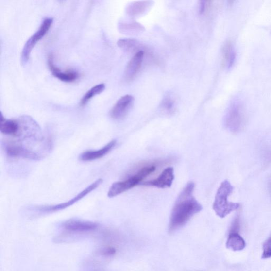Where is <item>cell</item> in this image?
Listing matches in <instances>:
<instances>
[{
	"label": "cell",
	"mask_w": 271,
	"mask_h": 271,
	"mask_svg": "<svg viewBox=\"0 0 271 271\" xmlns=\"http://www.w3.org/2000/svg\"><path fill=\"white\" fill-rule=\"evenodd\" d=\"M194 187L193 182H188L176 199L170 217L169 233L184 226L194 215L202 210V205L193 196Z\"/></svg>",
	"instance_id": "obj_1"
},
{
	"label": "cell",
	"mask_w": 271,
	"mask_h": 271,
	"mask_svg": "<svg viewBox=\"0 0 271 271\" xmlns=\"http://www.w3.org/2000/svg\"><path fill=\"white\" fill-rule=\"evenodd\" d=\"M234 187L228 180L223 181L216 194L213 209L218 216L225 218L232 212L240 207L238 203L228 201V198L233 192Z\"/></svg>",
	"instance_id": "obj_2"
},
{
	"label": "cell",
	"mask_w": 271,
	"mask_h": 271,
	"mask_svg": "<svg viewBox=\"0 0 271 271\" xmlns=\"http://www.w3.org/2000/svg\"><path fill=\"white\" fill-rule=\"evenodd\" d=\"M156 169L154 165H150L141 168L134 175L130 176L126 180L116 182L110 186L108 192L109 198L115 197L131 188L137 186L147 176L154 173Z\"/></svg>",
	"instance_id": "obj_3"
},
{
	"label": "cell",
	"mask_w": 271,
	"mask_h": 271,
	"mask_svg": "<svg viewBox=\"0 0 271 271\" xmlns=\"http://www.w3.org/2000/svg\"><path fill=\"white\" fill-rule=\"evenodd\" d=\"M244 116L242 106L238 102H235L229 107L224 118L226 127L232 133H238L242 129Z\"/></svg>",
	"instance_id": "obj_4"
},
{
	"label": "cell",
	"mask_w": 271,
	"mask_h": 271,
	"mask_svg": "<svg viewBox=\"0 0 271 271\" xmlns=\"http://www.w3.org/2000/svg\"><path fill=\"white\" fill-rule=\"evenodd\" d=\"M52 22L53 19L51 17H47L43 20L38 30L28 39L21 52V60L22 64L28 62L34 47L48 33Z\"/></svg>",
	"instance_id": "obj_5"
},
{
	"label": "cell",
	"mask_w": 271,
	"mask_h": 271,
	"mask_svg": "<svg viewBox=\"0 0 271 271\" xmlns=\"http://www.w3.org/2000/svg\"><path fill=\"white\" fill-rule=\"evenodd\" d=\"M102 182L103 180L102 179L97 180L95 182L92 183L91 185L85 188V190L80 192L78 195H76L73 198L68 200V202L54 205L39 207L37 208V210L41 212H43V213H54V212H57L66 209L78 202L79 200L83 199L86 196L87 194H89L94 190H96V188L102 184Z\"/></svg>",
	"instance_id": "obj_6"
},
{
	"label": "cell",
	"mask_w": 271,
	"mask_h": 271,
	"mask_svg": "<svg viewBox=\"0 0 271 271\" xmlns=\"http://www.w3.org/2000/svg\"><path fill=\"white\" fill-rule=\"evenodd\" d=\"M98 223L89 221L78 220H69L62 224L65 231L71 234H86L96 231Z\"/></svg>",
	"instance_id": "obj_7"
},
{
	"label": "cell",
	"mask_w": 271,
	"mask_h": 271,
	"mask_svg": "<svg viewBox=\"0 0 271 271\" xmlns=\"http://www.w3.org/2000/svg\"><path fill=\"white\" fill-rule=\"evenodd\" d=\"M134 100V97L131 95L123 96L118 100L110 111L112 119L116 120L123 119L131 108Z\"/></svg>",
	"instance_id": "obj_8"
},
{
	"label": "cell",
	"mask_w": 271,
	"mask_h": 271,
	"mask_svg": "<svg viewBox=\"0 0 271 271\" xmlns=\"http://www.w3.org/2000/svg\"><path fill=\"white\" fill-rule=\"evenodd\" d=\"M174 180V169L172 167H168L163 170L157 179L144 182L141 183V185L147 186L165 188L171 186Z\"/></svg>",
	"instance_id": "obj_9"
},
{
	"label": "cell",
	"mask_w": 271,
	"mask_h": 271,
	"mask_svg": "<svg viewBox=\"0 0 271 271\" xmlns=\"http://www.w3.org/2000/svg\"><path fill=\"white\" fill-rule=\"evenodd\" d=\"M5 152L12 157H20L32 160H39L41 157L37 153L21 146L10 144L5 147Z\"/></svg>",
	"instance_id": "obj_10"
},
{
	"label": "cell",
	"mask_w": 271,
	"mask_h": 271,
	"mask_svg": "<svg viewBox=\"0 0 271 271\" xmlns=\"http://www.w3.org/2000/svg\"><path fill=\"white\" fill-rule=\"evenodd\" d=\"M117 143L116 140L110 141L102 149L96 151H87L82 152L79 156V160L82 161L88 162L98 160L102 158L113 150Z\"/></svg>",
	"instance_id": "obj_11"
},
{
	"label": "cell",
	"mask_w": 271,
	"mask_h": 271,
	"mask_svg": "<svg viewBox=\"0 0 271 271\" xmlns=\"http://www.w3.org/2000/svg\"><path fill=\"white\" fill-rule=\"evenodd\" d=\"M48 64L52 74L63 82H72L79 77L78 74L73 70L63 72L60 69L57 68L54 63V56L52 54H51L48 57Z\"/></svg>",
	"instance_id": "obj_12"
},
{
	"label": "cell",
	"mask_w": 271,
	"mask_h": 271,
	"mask_svg": "<svg viewBox=\"0 0 271 271\" xmlns=\"http://www.w3.org/2000/svg\"><path fill=\"white\" fill-rule=\"evenodd\" d=\"M144 56V52L139 51L136 53L130 61L127 64L125 70V78L127 80L133 79L139 72Z\"/></svg>",
	"instance_id": "obj_13"
},
{
	"label": "cell",
	"mask_w": 271,
	"mask_h": 271,
	"mask_svg": "<svg viewBox=\"0 0 271 271\" xmlns=\"http://www.w3.org/2000/svg\"><path fill=\"white\" fill-rule=\"evenodd\" d=\"M0 131L5 135L18 136L20 130V125L18 121L15 120L7 119L1 114L0 119Z\"/></svg>",
	"instance_id": "obj_14"
},
{
	"label": "cell",
	"mask_w": 271,
	"mask_h": 271,
	"mask_svg": "<svg viewBox=\"0 0 271 271\" xmlns=\"http://www.w3.org/2000/svg\"><path fill=\"white\" fill-rule=\"evenodd\" d=\"M152 4L153 2L150 1L132 3L128 5L127 13L133 17L143 15L152 7Z\"/></svg>",
	"instance_id": "obj_15"
},
{
	"label": "cell",
	"mask_w": 271,
	"mask_h": 271,
	"mask_svg": "<svg viewBox=\"0 0 271 271\" xmlns=\"http://www.w3.org/2000/svg\"><path fill=\"white\" fill-rule=\"evenodd\" d=\"M226 246L234 251H239L245 249L246 243L239 233H229Z\"/></svg>",
	"instance_id": "obj_16"
},
{
	"label": "cell",
	"mask_w": 271,
	"mask_h": 271,
	"mask_svg": "<svg viewBox=\"0 0 271 271\" xmlns=\"http://www.w3.org/2000/svg\"><path fill=\"white\" fill-rule=\"evenodd\" d=\"M223 64L228 68H231L236 60V52L231 42L226 43L222 49Z\"/></svg>",
	"instance_id": "obj_17"
},
{
	"label": "cell",
	"mask_w": 271,
	"mask_h": 271,
	"mask_svg": "<svg viewBox=\"0 0 271 271\" xmlns=\"http://www.w3.org/2000/svg\"><path fill=\"white\" fill-rule=\"evenodd\" d=\"M121 33L129 34H135L143 32L144 27L140 23L134 22L132 23H121L119 25Z\"/></svg>",
	"instance_id": "obj_18"
},
{
	"label": "cell",
	"mask_w": 271,
	"mask_h": 271,
	"mask_svg": "<svg viewBox=\"0 0 271 271\" xmlns=\"http://www.w3.org/2000/svg\"><path fill=\"white\" fill-rule=\"evenodd\" d=\"M105 89V85L104 84L97 85L91 88L89 91L86 92L80 101V105L84 107L89 102L90 100L98 94L102 93Z\"/></svg>",
	"instance_id": "obj_19"
},
{
	"label": "cell",
	"mask_w": 271,
	"mask_h": 271,
	"mask_svg": "<svg viewBox=\"0 0 271 271\" xmlns=\"http://www.w3.org/2000/svg\"><path fill=\"white\" fill-rule=\"evenodd\" d=\"M118 45L123 50L131 51L136 49L138 46V42L137 40L132 39H123L118 41Z\"/></svg>",
	"instance_id": "obj_20"
},
{
	"label": "cell",
	"mask_w": 271,
	"mask_h": 271,
	"mask_svg": "<svg viewBox=\"0 0 271 271\" xmlns=\"http://www.w3.org/2000/svg\"><path fill=\"white\" fill-rule=\"evenodd\" d=\"M162 108L168 113H172L174 111L175 102L171 97L165 98L161 104Z\"/></svg>",
	"instance_id": "obj_21"
},
{
	"label": "cell",
	"mask_w": 271,
	"mask_h": 271,
	"mask_svg": "<svg viewBox=\"0 0 271 271\" xmlns=\"http://www.w3.org/2000/svg\"><path fill=\"white\" fill-rule=\"evenodd\" d=\"M262 258L268 259L271 257V234L263 245Z\"/></svg>",
	"instance_id": "obj_22"
},
{
	"label": "cell",
	"mask_w": 271,
	"mask_h": 271,
	"mask_svg": "<svg viewBox=\"0 0 271 271\" xmlns=\"http://www.w3.org/2000/svg\"><path fill=\"white\" fill-rule=\"evenodd\" d=\"M116 253L115 247L110 246H104L99 251V254L105 257L113 256Z\"/></svg>",
	"instance_id": "obj_23"
},
{
	"label": "cell",
	"mask_w": 271,
	"mask_h": 271,
	"mask_svg": "<svg viewBox=\"0 0 271 271\" xmlns=\"http://www.w3.org/2000/svg\"><path fill=\"white\" fill-rule=\"evenodd\" d=\"M240 229V220L239 216L236 217L233 221L229 233H239Z\"/></svg>",
	"instance_id": "obj_24"
},
{
	"label": "cell",
	"mask_w": 271,
	"mask_h": 271,
	"mask_svg": "<svg viewBox=\"0 0 271 271\" xmlns=\"http://www.w3.org/2000/svg\"><path fill=\"white\" fill-rule=\"evenodd\" d=\"M206 8V1H200L199 5V12L200 14H203Z\"/></svg>",
	"instance_id": "obj_25"
},
{
	"label": "cell",
	"mask_w": 271,
	"mask_h": 271,
	"mask_svg": "<svg viewBox=\"0 0 271 271\" xmlns=\"http://www.w3.org/2000/svg\"><path fill=\"white\" fill-rule=\"evenodd\" d=\"M267 160L269 161H271V150L269 151L267 154Z\"/></svg>",
	"instance_id": "obj_26"
},
{
	"label": "cell",
	"mask_w": 271,
	"mask_h": 271,
	"mask_svg": "<svg viewBox=\"0 0 271 271\" xmlns=\"http://www.w3.org/2000/svg\"><path fill=\"white\" fill-rule=\"evenodd\" d=\"M93 271H102V270H100V269H95V270H94Z\"/></svg>",
	"instance_id": "obj_27"
},
{
	"label": "cell",
	"mask_w": 271,
	"mask_h": 271,
	"mask_svg": "<svg viewBox=\"0 0 271 271\" xmlns=\"http://www.w3.org/2000/svg\"><path fill=\"white\" fill-rule=\"evenodd\" d=\"M270 192H271V181L270 183Z\"/></svg>",
	"instance_id": "obj_28"
}]
</instances>
